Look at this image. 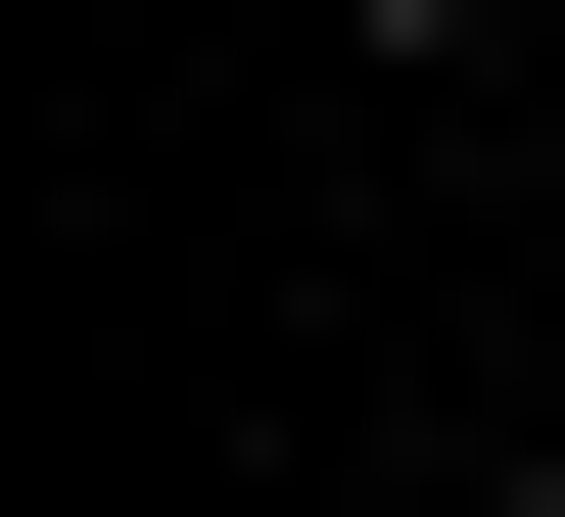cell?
I'll list each match as a JSON object with an SVG mask.
<instances>
[{
	"label": "cell",
	"mask_w": 565,
	"mask_h": 517,
	"mask_svg": "<svg viewBox=\"0 0 565 517\" xmlns=\"http://www.w3.org/2000/svg\"><path fill=\"white\" fill-rule=\"evenodd\" d=\"M377 47H424V95H471V47H565V0H377Z\"/></svg>",
	"instance_id": "6da1fadb"
}]
</instances>
